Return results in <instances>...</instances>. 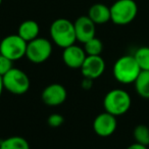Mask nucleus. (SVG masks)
I'll return each mask as SVG.
<instances>
[{
  "label": "nucleus",
  "instance_id": "6",
  "mask_svg": "<svg viewBox=\"0 0 149 149\" xmlns=\"http://www.w3.org/2000/svg\"><path fill=\"white\" fill-rule=\"evenodd\" d=\"M52 54V44L46 38L38 37L28 42L26 57L33 63H43Z\"/></svg>",
  "mask_w": 149,
  "mask_h": 149
},
{
  "label": "nucleus",
  "instance_id": "24",
  "mask_svg": "<svg viewBox=\"0 0 149 149\" xmlns=\"http://www.w3.org/2000/svg\"><path fill=\"white\" fill-rule=\"evenodd\" d=\"M4 90V86H3V80H2V76H0V97L2 95V92Z\"/></svg>",
  "mask_w": 149,
  "mask_h": 149
},
{
  "label": "nucleus",
  "instance_id": "13",
  "mask_svg": "<svg viewBox=\"0 0 149 149\" xmlns=\"http://www.w3.org/2000/svg\"><path fill=\"white\" fill-rule=\"evenodd\" d=\"M88 17L92 19L95 25H103L111 21L110 7L102 3H95L89 8Z\"/></svg>",
  "mask_w": 149,
  "mask_h": 149
},
{
  "label": "nucleus",
  "instance_id": "11",
  "mask_svg": "<svg viewBox=\"0 0 149 149\" xmlns=\"http://www.w3.org/2000/svg\"><path fill=\"white\" fill-rule=\"evenodd\" d=\"M74 26L77 41L84 44L95 37L96 25L88 15H82V17H78L74 23Z\"/></svg>",
  "mask_w": 149,
  "mask_h": 149
},
{
  "label": "nucleus",
  "instance_id": "10",
  "mask_svg": "<svg viewBox=\"0 0 149 149\" xmlns=\"http://www.w3.org/2000/svg\"><path fill=\"white\" fill-rule=\"evenodd\" d=\"M68 92L61 84H50L41 94L42 101L48 106H58L66 100Z\"/></svg>",
  "mask_w": 149,
  "mask_h": 149
},
{
  "label": "nucleus",
  "instance_id": "26",
  "mask_svg": "<svg viewBox=\"0 0 149 149\" xmlns=\"http://www.w3.org/2000/svg\"><path fill=\"white\" fill-rule=\"evenodd\" d=\"M0 143H1V141H0Z\"/></svg>",
  "mask_w": 149,
  "mask_h": 149
},
{
  "label": "nucleus",
  "instance_id": "20",
  "mask_svg": "<svg viewBox=\"0 0 149 149\" xmlns=\"http://www.w3.org/2000/svg\"><path fill=\"white\" fill-rule=\"evenodd\" d=\"M13 60L7 58L6 56L0 54V76H4L7 72L13 68Z\"/></svg>",
  "mask_w": 149,
  "mask_h": 149
},
{
  "label": "nucleus",
  "instance_id": "14",
  "mask_svg": "<svg viewBox=\"0 0 149 149\" xmlns=\"http://www.w3.org/2000/svg\"><path fill=\"white\" fill-rule=\"evenodd\" d=\"M40 27L37 22L33 19H27L19 25L17 30V35L23 38L26 42H30L32 40L39 37Z\"/></svg>",
  "mask_w": 149,
  "mask_h": 149
},
{
  "label": "nucleus",
  "instance_id": "18",
  "mask_svg": "<svg viewBox=\"0 0 149 149\" xmlns=\"http://www.w3.org/2000/svg\"><path fill=\"white\" fill-rule=\"evenodd\" d=\"M141 70H149V47L142 46L133 54Z\"/></svg>",
  "mask_w": 149,
  "mask_h": 149
},
{
  "label": "nucleus",
  "instance_id": "19",
  "mask_svg": "<svg viewBox=\"0 0 149 149\" xmlns=\"http://www.w3.org/2000/svg\"><path fill=\"white\" fill-rule=\"evenodd\" d=\"M84 50L87 55H101L103 50V44L101 40L94 37L84 43Z\"/></svg>",
  "mask_w": 149,
  "mask_h": 149
},
{
  "label": "nucleus",
  "instance_id": "23",
  "mask_svg": "<svg viewBox=\"0 0 149 149\" xmlns=\"http://www.w3.org/2000/svg\"><path fill=\"white\" fill-rule=\"evenodd\" d=\"M126 149H148V148H147V146H144V145L135 142L132 145H130L129 147H127Z\"/></svg>",
  "mask_w": 149,
  "mask_h": 149
},
{
  "label": "nucleus",
  "instance_id": "22",
  "mask_svg": "<svg viewBox=\"0 0 149 149\" xmlns=\"http://www.w3.org/2000/svg\"><path fill=\"white\" fill-rule=\"evenodd\" d=\"M93 81L94 80L89 79V78H84L83 81H82V88L84 90H90L93 86Z\"/></svg>",
  "mask_w": 149,
  "mask_h": 149
},
{
  "label": "nucleus",
  "instance_id": "3",
  "mask_svg": "<svg viewBox=\"0 0 149 149\" xmlns=\"http://www.w3.org/2000/svg\"><path fill=\"white\" fill-rule=\"evenodd\" d=\"M132 104L130 94L123 89H112L106 93L103 99V107L106 112L120 116L129 111Z\"/></svg>",
  "mask_w": 149,
  "mask_h": 149
},
{
  "label": "nucleus",
  "instance_id": "7",
  "mask_svg": "<svg viewBox=\"0 0 149 149\" xmlns=\"http://www.w3.org/2000/svg\"><path fill=\"white\" fill-rule=\"evenodd\" d=\"M27 44L19 35H8L0 42V54L6 56L10 60H19L26 56Z\"/></svg>",
  "mask_w": 149,
  "mask_h": 149
},
{
  "label": "nucleus",
  "instance_id": "2",
  "mask_svg": "<svg viewBox=\"0 0 149 149\" xmlns=\"http://www.w3.org/2000/svg\"><path fill=\"white\" fill-rule=\"evenodd\" d=\"M113 77L122 84H132L141 72L134 55H124L120 57L113 65Z\"/></svg>",
  "mask_w": 149,
  "mask_h": 149
},
{
  "label": "nucleus",
  "instance_id": "1",
  "mask_svg": "<svg viewBox=\"0 0 149 149\" xmlns=\"http://www.w3.org/2000/svg\"><path fill=\"white\" fill-rule=\"evenodd\" d=\"M51 39L58 47L66 48L77 41L74 23L68 19H57L50 26Z\"/></svg>",
  "mask_w": 149,
  "mask_h": 149
},
{
  "label": "nucleus",
  "instance_id": "5",
  "mask_svg": "<svg viewBox=\"0 0 149 149\" xmlns=\"http://www.w3.org/2000/svg\"><path fill=\"white\" fill-rule=\"evenodd\" d=\"M4 89L13 95H23L30 89V79L24 70L13 68L2 76Z\"/></svg>",
  "mask_w": 149,
  "mask_h": 149
},
{
  "label": "nucleus",
  "instance_id": "21",
  "mask_svg": "<svg viewBox=\"0 0 149 149\" xmlns=\"http://www.w3.org/2000/svg\"><path fill=\"white\" fill-rule=\"evenodd\" d=\"M47 123L51 128H59L64 123V118L59 113H52L48 116Z\"/></svg>",
  "mask_w": 149,
  "mask_h": 149
},
{
  "label": "nucleus",
  "instance_id": "15",
  "mask_svg": "<svg viewBox=\"0 0 149 149\" xmlns=\"http://www.w3.org/2000/svg\"><path fill=\"white\" fill-rule=\"evenodd\" d=\"M134 85L135 90L140 97L149 99V70H141Z\"/></svg>",
  "mask_w": 149,
  "mask_h": 149
},
{
  "label": "nucleus",
  "instance_id": "9",
  "mask_svg": "<svg viewBox=\"0 0 149 149\" xmlns=\"http://www.w3.org/2000/svg\"><path fill=\"white\" fill-rule=\"evenodd\" d=\"M105 70V61L100 55H87L81 66L84 78L96 80L101 77Z\"/></svg>",
  "mask_w": 149,
  "mask_h": 149
},
{
  "label": "nucleus",
  "instance_id": "17",
  "mask_svg": "<svg viewBox=\"0 0 149 149\" xmlns=\"http://www.w3.org/2000/svg\"><path fill=\"white\" fill-rule=\"evenodd\" d=\"M133 137L136 143L144 146L149 145V127L146 125H137L133 131Z\"/></svg>",
  "mask_w": 149,
  "mask_h": 149
},
{
  "label": "nucleus",
  "instance_id": "25",
  "mask_svg": "<svg viewBox=\"0 0 149 149\" xmlns=\"http://www.w3.org/2000/svg\"><path fill=\"white\" fill-rule=\"evenodd\" d=\"M1 3H2V0H0V5H1Z\"/></svg>",
  "mask_w": 149,
  "mask_h": 149
},
{
  "label": "nucleus",
  "instance_id": "16",
  "mask_svg": "<svg viewBox=\"0 0 149 149\" xmlns=\"http://www.w3.org/2000/svg\"><path fill=\"white\" fill-rule=\"evenodd\" d=\"M0 149H30V144L21 136H11L1 140Z\"/></svg>",
  "mask_w": 149,
  "mask_h": 149
},
{
  "label": "nucleus",
  "instance_id": "4",
  "mask_svg": "<svg viewBox=\"0 0 149 149\" xmlns=\"http://www.w3.org/2000/svg\"><path fill=\"white\" fill-rule=\"evenodd\" d=\"M138 6L134 0H116L110 6L111 22L118 26L131 24L137 17Z\"/></svg>",
  "mask_w": 149,
  "mask_h": 149
},
{
  "label": "nucleus",
  "instance_id": "12",
  "mask_svg": "<svg viewBox=\"0 0 149 149\" xmlns=\"http://www.w3.org/2000/svg\"><path fill=\"white\" fill-rule=\"evenodd\" d=\"M86 56L87 54L84 48L76 44H72L64 48L62 52V60L65 63V65L70 68H81Z\"/></svg>",
  "mask_w": 149,
  "mask_h": 149
},
{
  "label": "nucleus",
  "instance_id": "8",
  "mask_svg": "<svg viewBox=\"0 0 149 149\" xmlns=\"http://www.w3.org/2000/svg\"><path fill=\"white\" fill-rule=\"evenodd\" d=\"M118 128L116 116L110 114L109 112H102L98 114L93 120V130L95 134L99 137H109L116 132Z\"/></svg>",
  "mask_w": 149,
  "mask_h": 149
}]
</instances>
